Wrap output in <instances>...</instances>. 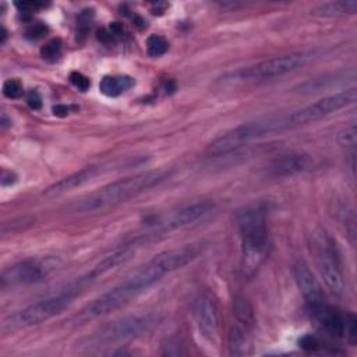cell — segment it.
I'll return each instance as SVG.
<instances>
[{
	"instance_id": "cell-1",
	"label": "cell",
	"mask_w": 357,
	"mask_h": 357,
	"mask_svg": "<svg viewBox=\"0 0 357 357\" xmlns=\"http://www.w3.org/2000/svg\"><path fill=\"white\" fill-rule=\"evenodd\" d=\"M234 223L241 237V271L252 278L269 255L266 209L261 204L247 205L236 213Z\"/></svg>"
},
{
	"instance_id": "cell-2",
	"label": "cell",
	"mask_w": 357,
	"mask_h": 357,
	"mask_svg": "<svg viewBox=\"0 0 357 357\" xmlns=\"http://www.w3.org/2000/svg\"><path fill=\"white\" fill-rule=\"evenodd\" d=\"M165 276L163 271L158 266L152 259L137 271L134 275L127 278L124 282L103 293L102 296L92 300L88 305H85L81 312L77 315V322H88L109 312H113L123 305L128 304L132 298L139 296L142 291L153 286Z\"/></svg>"
},
{
	"instance_id": "cell-3",
	"label": "cell",
	"mask_w": 357,
	"mask_h": 357,
	"mask_svg": "<svg viewBox=\"0 0 357 357\" xmlns=\"http://www.w3.org/2000/svg\"><path fill=\"white\" fill-rule=\"evenodd\" d=\"M167 177L169 172L166 170H149L116 180L75 201L73 205V211L86 213L107 209L158 185Z\"/></svg>"
},
{
	"instance_id": "cell-4",
	"label": "cell",
	"mask_w": 357,
	"mask_h": 357,
	"mask_svg": "<svg viewBox=\"0 0 357 357\" xmlns=\"http://www.w3.org/2000/svg\"><path fill=\"white\" fill-rule=\"evenodd\" d=\"M283 131L280 116H272L266 119H259L255 121H248L234 127L233 130L225 132L223 135L213 139L208 148L206 153L209 156H223L240 149L247 142L259 138L266 134Z\"/></svg>"
},
{
	"instance_id": "cell-5",
	"label": "cell",
	"mask_w": 357,
	"mask_h": 357,
	"mask_svg": "<svg viewBox=\"0 0 357 357\" xmlns=\"http://www.w3.org/2000/svg\"><path fill=\"white\" fill-rule=\"evenodd\" d=\"M86 282L84 278L78 280L77 284H71L68 289L46 297L43 300H39L21 311H17L8 318V324L11 328H25V326H32V325H39L42 322L49 321L50 318L56 317L60 314L63 310H66L73 300L75 298L77 293L81 289V284Z\"/></svg>"
},
{
	"instance_id": "cell-6",
	"label": "cell",
	"mask_w": 357,
	"mask_h": 357,
	"mask_svg": "<svg viewBox=\"0 0 357 357\" xmlns=\"http://www.w3.org/2000/svg\"><path fill=\"white\" fill-rule=\"evenodd\" d=\"M156 318L152 314H139V315H127L119 319H114L95 333H92L84 343L85 347L105 346L110 343H117L139 336L141 333L148 332Z\"/></svg>"
},
{
	"instance_id": "cell-7",
	"label": "cell",
	"mask_w": 357,
	"mask_h": 357,
	"mask_svg": "<svg viewBox=\"0 0 357 357\" xmlns=\"http://www.w3.org/2000/svg\"><path fill=\"white\" fill-rule=\"evenodd\" d=\"M60 264L59 257L47 255L39 258H26L20 261L1 272L0 283L1 289H10L17 286H26L42 282L47 278Z\"/></svg>"
},
{
	"instance_id": "cell-8",
	"label": "cell",
	"mask_w": 357,
	"mask_h": 357,
	"mask_svg": "<svg viewBox=\"0 0 357 357\" xmlns=\"http://www.w3.org/2000/svg\"><path fill=\"white\" fill-rule=\"evenodd\" d=\"M356 98H357L356 88H350L347 91L328 95L311 105H307L305 107H301L289 114H284V121H286L287 130L317 121L319 119H324V117L354 103Z\"/></svg>"
},
{
	"instance_id": "cell-9",
	"label": "cell",
	"mask_w": 357,
	"mask_h": 357,
	"mask_svg": "<svg viewBox=\"0 0 357 357\" xmlns=\"http://www.w3.org/2000/svg\"><path fill=\"white\" fill-rule=\"evenodd\" d=\"M311 59V53H290L283 56H276L264 60L255 66L241 68L233 73V79L238 81H262L272 79L286 75L300 67H303Z\"/></svg>"
},
{
	"instance_id": "cell-10",
	"label": "cell",
	"mask_w": 357,
	"mask_h": 357,
	"mask_svg": "<svg viewBox=\"0 0 357 357\" xmlns=\"http://www.w3.org/2000/svg\"><path fill=\"white\" fill-rule=\"evenodd\" d=\"M308 311L312 319L326 332L335 336H344L350 342L356 339V318L353 314H342L324 300L308 304Z\"/></svg>"
},
{
	"instance_id": "cell-11",
	"label": "cell",
	"mask_w": 357,
	"mask_h": 357,
	"mask_svg": "<svg viewBox=\"0 0 357 357\" xmlns=\"http://www.w3.org/2000/svg\"><path fill=\"white\" fill-rule=\"evenodd\" d=\"M317 266L319 271V275L326 286V289L335 294L340 296L344 290V283H343V275L336 258V254L329 245V243L319 237L317 241Z\"/></svg>"
},
{
	"instance_id": "cell-12",
	"label": "cell",
	"mask_w": 357,
	"mask_h": 357,
	"mask_svg": "<svg viewBox=\"0 0 357 357\" xmlns=\"http://www.w3.org/2000/svg\"><path fill=\"white\" fill-rule=\"evenodd\" d=\"M192 317L199 335L205 340L215 343L219 335V312L209 294L202 293L195 298L192 304Z\"/></svg>"
},
{
	"instance_id": "cell-13",
	"label": "cell",
	"mask_w": 357,
	"mask_h": 357,
	"mask_svg": "<svg viewBox=\"0 0 357 357\" xmlns=\"http://www.w3.org/2000/svg\"><path fill=\"white\" fill-rule=\"evenodd\" d=\"M291 273H293V278L296 280V284H297L300 293L303 294L304 300L307 301V305L324 300L321 284H319L318 279L315 278V275L312 273L311 268L307 265V262H304L303 259H298L293 265Z\"/></svg>"
},
{
	"instance_id": "cell-14",
	"label": "cell",
	"mask_w": 357,
	"mask_h": 357,
	"mask_svg": "<svg viewBox=\"0 0 357 357\" xmlns=\"http://www.w3.org/2000/svg\"><path fill=\"white\" fill-rule=\"evenodd\" d=\"M314 166V159L307 153H290L273 159L268 165V173L275 177H286L296 173L310 170Z\"/></svg>"
},
{
	"instance_id": "cell-15",
	"label": "cell",
	"mask_w": 357,
	"mask_h": 357,
	"mask_svg": "<svg viewBox=\"0 0 357 357\" xmlns=\"http://www.w3.org/2000/svg\"><path fill=\"white\" fill-rule=\"evenodd\" d=\"M215 205L209 201H201V202H195L191 205H187L173 213H170L167 216L166 220L162 222L165 229H177V227H183V226H188L202 218H205L206 215H209L213 211Z\"/></svg>"
},
{
	"instance_id": "cell-16",
	"label": "cell",
	"mask_w": 357,
	"mask_h": 357,
	"mask_svg": "<svg viewBox=\"0 0 357 357\" xmlns=\"http://www.w3.org/2000/svg\"><path fill=\"white\" fill-rule=\"evenodd\" d=\"M98 174H99V167L98 166L82 167L81 170L74 172V173L60 178L59 181H56L50 187H47L45 190V192H43V195H46V197H56V195L64 194L67 191H71V190H74L77 187L84 185L85 183H88L89 180L96 177Z\"/></svg>"
},
{
	"instance_id": "cell-17",
	"label": "cell",
	"mask_w": 357,
	"mask_h": 357,
	"mask_svg": "<svg viewBox=\"0 0 357 357\" xmlns=\"http://www.w3.org/2000/svg\"><path fill=\"white\" fill-rule=\"evenodd\" d=\"M137 247H138V244L132 243V244H127L124 247L114 250L113 252L106 255L98 265H95V268L91 272H88V275L85 276V280L91 282V280L107 273L109 271L117 268L119 265L127 262L135 254Z\"/></svg>"
},
{
	"instance_id": "cell-18",
	"label": "cell",
	"mask_w": 357,
	"mask_h": 357,
	"mask_svg": "<svg viewBox=\"0 0 357 357\" xmlns=\"http://www.w3.org/2000/svg\"><path fill=\"white\" fill-rule=\"evenodd\" d=\"M357 13V1L356 0H337V1H326L311 10V14L318 17H337Z\"/></svg>"
},
{
	"instance_id": "cell-19",
	"label": "cell",
	"mask_w": 357,
	"mask_h": 357,
	"mask_svg": "<svg viewBox=\"0 0 357 357\" xmlns=\"http://www.w3.org/2000/svg\"><path fill=\"white\" fill-rule=\"evenodd\" d=\"M134 84L135 81L130 75H106L99 82V91L105 96L114 98L132 88Z\"/></svg>"
},
{
	"instance_id": "cell-20",
	"label": "cell",
	"mask_w": 357,
	"mask_h": 357,
	"mask_svg": "<svg viewBox=\"0 0 357 357\" xmlns=\"http://www.w3.org/2000/svg\"><path fill=\"white\" fill-rule=\"evenodd\" d=\"M233 314L236 317V321L241 325V328L248 329L252 326L255 321L254 310L248 298L244 296H236L233 300Z\"/></svg>"
},
{
	"instance_id": "cell-21",
	"label": "cell",
	"mask_w": 357,
	"mask_h": 357,
	"mask_svg": "<svg viewBox=\"0 0 357 357\" xmlns=\"http://www.w3.org/2000/svg\"><path fill=\"white\" fill-rule=\"evenodd\" d=\"M229 349H230V354H234V356H243L250 351L248 350L250 346H248V340H247L244 328L236 326L230 331Z\"/></svg>"
},
{
	"instance_id": "cell-22",
	"label": "cell",
	"mask_w": 357,
	"mask_h": 357,
	"mask_svg": "<svg viewBox=\"0 0 357 357\" xmlns=\"http://www.w3.org/2000/svg\"><path fill=\"white\" fill-rule=\"evenodd\" d=\"M169 50V42L166 38L160 35H151L146 39V52L152 57H158L165 54Z\"/></svg>"
},
{
	"instance_id": "cell-23",
	"label": "cell",
	"mask_w": 357,
	"mask_h": 357,
	"mask_svg": "<svg viewBox=\"0 0 357 357\" xmlns=\"http://www.w3.org/2000/svg\"><path fill=\"white\" fill-rule=\"evenodd\" d=\"M61 47H63V43H61V39L59 38H54L52 40H49L47 43H45L40 49V56L47 60V61H53L56 60L59 56H60V52H61Z\"/></svg>"
},
{
	"instance_id": "cell-24",
	"label": "cell",
	"mask_w": 357,
	"mask_h": 357,
	"mask_svg": "<svg viewBox=\"0 0 357 357\" xmlns=\"http://www.w3.org/2000/svg\"><path fill=\"white\" fill-rule=\"evenodd\" d=\"M24 93V88L20 79L15 78H10L6 79L3 84V95L8 99H18L20 96H22Z\"/></svg>"
},
{
	"instance_id": "cell-25",
	"label": "cell",
	"mask_w": 357,
	"mask_h": 357,
	"mask_svg": "<svg viewBox=\"0 0 357 357\" xmlns=\"http://www.w3.org/2000/svg\"><path fill=\"white\" fill-rule=\"evenodd\" d=\"M339 144L343 146H354L356 145V126L351 124L339 132Z\"/></svg>"
},
{
	"instance_id": "cell-26",
	"label": "cell",
	"mask_w": 357,
	"mask_h": 357,
	"mask_svg": "<svg viewBox=\"0 0 357 357\" xmlns=\"http://www.w3.org/2000/svg\"><path fill=\"white\" fill-rule=\"evenodd\" d=\"M162 354L165 356H181L184 354L183 351V344L177 339H167L166 343L162 346Z\"/></svg>"
},
{
	"instance_id": "cell-27",
	"label": "cell",
	"mask_w": 357,
	"mask_h": 357,
	"mask_svg": "<svg viewBox=\"0 0 357 357\" xmlns=\"http://www.w3.org/2000/svg\"><path fill=\"white\" fill-rule=\"evenodd\" d=\"M47 33V26L42 22H36L33 25H31L26 32H25V36L31 40H36V39H40L43 38L45 35Z\"/></svg>"
},
{
	"instance_id": "cell-28",
	"label": "cell",
	"mask_w": 357,
	"mask_h": 357,
	"mask_svg": "<svg viewBox=\"0 0 357 357\" xmlns=\"http://www.w3.org/2000/svg\"><path fill=\"white\" fill-rule=\"evenodd\" d=\"M70 82H71L75 88H78L79 91H86V89H89V86H91L89 78L85 77L84 74L78 73V71H73V73L70 74Z\"/></svg>"
},
{
	"instance_id": "cell-29",
	"label": "cell",
	"mask_w": 357,
	"mask_h": 357,
	"mask_svg": "<svg viewBox=\"0 0 357 357\" xmlns=\"http://www.w3.org/2000/svg\"><path fill=\"white\" fill-rule=\"evenodd\" d=\"M26 103H28V106H29L31 109H33V110L40 109V107H42V96H40V93H39L38 91H35V89L29 91V92L26 93Z\"/></svg>"
},
{
	"instance_id": "cell-30",
	"label": "cell",
	"mask_w": 357,
	"mask_h": 357,
	"mask_svg": "<svg viewBox=\"0 0 357 357\" xmlns=\"http://www.w3.org/2000/svg\"><path fill=\"white\" fill-rule=\"evenodd\" d=\"M300 346L303 347V349H305V350H317L319 346H321V343H319V340L317 339V337H314L312 335H305L304 337H301L300 339Z\"/></svg>"
},
{
	"instance_id": "cell-31",
	"label": "cell",
	"mask_w": 357,
	"mask_h": 357,
	"mask_svg": "<svg viewBox=\"0 0 357 357\" xmlns=\"http://www.w3.org/2000/svg\"><path fill=\"white\" fill-rule=\"evenodd\" d=\"M15 6L22 13H32V11H36L38 8L43 7L45 4L38 3V1H22V3H15Z\"/></svg>"
},
{
	"instance_id": "cell-32",
	"label": "cell",
	"mask_w": 357,
	"mask_h": 357,
	"mask_svg": "<svg viewBox=\"0 0 357 357\" xmlns=\"http://www.w3.org/2000/svg\"><path fill=\"white\" fill-rule=\"evenodd\" d=\"M17 181V176L15 173L13 172H8V170H3V174H1V185L6 187V185H11Z\"/></svg>"
},
{
	"instance_id": "cell-33",
	"label": "cell",
	"mask_w": 357,
	"mask_h": 357,
	"mask_svg": "<svg viewBox=\"0 0 357 357\" xmlns=\"http://www.w3.org/2000/svg\"><path fill=\"white\" fill-rule=\"evenodd\" d=\"M70 113V107L66 105H56L53 106V114L59 116V117H64Z\"/></svg>"
},
{
	"instance_id": "cell-34",
	"label": "cell",
	"mask_w": 357,
	"mask_h": 357,
	"mask_svg": "<svg viewBox=\"0 0 357 357\" xmlns=\"http://www.w3.org/2000/svg\"><path fill=\"white\" fill-rule=\"evenodd\" d=\"M6 39H7V31H6L4 28H1V40H0V43H1V45H4Z\"/></svg>"
}]
</instances>
